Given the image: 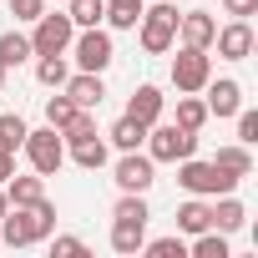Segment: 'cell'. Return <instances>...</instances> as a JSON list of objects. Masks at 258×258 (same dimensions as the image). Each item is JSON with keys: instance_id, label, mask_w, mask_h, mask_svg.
<instances>
[{"instance_id": "obj_35", "label": "cell", "mask_w": 258, "mask_h": 258, "mask_svg": "<svg viewBox=\"0 0 258 258\" xmlns=\"http://www.w3.org/2000/svg\"><path fill=\"white\" fill-rule=\"evenodd\" d=\"M223 11L233 21H248V16H258V0H223Z\"/></svg>"}, {"instance_id": "obj_32", "label": "cell", "mask_w": 258, "mask_h": 258, "mask_svg": "<svg viewBox=\"0 0 258 258\" xmlns=\"http://www.w3.org/2000/svg\"><path fill=\"white\" fill-rule=\"evenodd\" d=\"M238 142H243V147L258 142V111H243V106H238Z\"/></svg>"}, {"instance_id": "obj_19", "label": "cell", "mask_w": 258, "mask_h": 258, "mask_svg": "<svg viewBox=\"0 0 258 258\" xmlns=\"http://www.w3.org/2000/svg\"><path fill=\"white\" fill-rule=\"evenodd\" d=\"M142 137H147V126H142V121H132V116H116V121H111V132H106V142H111L116 152H137V147H142Z\"/></svg>"}, {"instance_id": "obj_22", "label": "cell", "mask_w": 258, "mask_h": 258, "mask_svg": "<svg viewBox=\"0 0 258 258\" xmlns=\"http://www.w3.org/2000/svg\"><path fill=\"white\" fill-rule=\"evenodd\" d=\"M147 243V223H116L111 218V248L116 253H142Z\"/></svg>"}, {"instance_id": "obj_20", "label": "cell", "mask_w": 258, "mask_h": 258, "mask_svg": "<svg viewBox=\"0 0 258 258\" xmlns=\"http://www.w3.org/2000/svg\"><path fill=\"white\" fill-rule=\"evenodd\" d=\"M66 76H71V66H66V51H51V56H36V81H41V86L61 91V86H66Z\"/></svg>"}, {"instance_id": "obj_29", "label": "cell", "mask_w": 258, "mask_h": 258, "mask_svg": "<svg viewBox=\"0 0 258 258\" xmlns=\"http://www.w3.org/2000/svg\"><path fill=\"white\" fill-rule=\"evenodd\" d=\"M76 111H81V106H76V101H71L66 91H61V96H51V101H46V126H56V132H66V126L76 121Z\"/></svg>"}, {"instance_id": "obj_26", "label": "cell", "mask_w": 258, "mask_h": 258, "mask_svg": "<svg viewBox=\"0 0 258 258\" xmlns=\"http://www.w3.org/2000/svg\"><path fill=\"white\" fill-rule=\"evenodd\" d=\"M203 121H208V101H198V91H182L177 96V126L203 132Z\"/></svg>"}, {"instance_id": "obj_27", "label": "cell", "mask_w": 258, "mask_h": 258, "mask_svg": "<svg viewBox=\"0 0 258 258\" xmlns=\"http://www.w3.org/2000/svg\"><path fill=\"white\" fill-rule=\"evenodd\" d=\"M192 258H228V233H218V228H203L198 238H192V248H187Z\"/></svg>"}, {"instance_id": "obj_18", "label": "cell", "mask_w": 258, "mask_h": 258, "mask_svg": "<svg viewBox=\"0 0 258 258\" xmlns=\"http://www.w3.org/2000/svg\"><path fill=\"white\" fill-rule=\"evenodd\" d=\"M243 223H248L243 203H238L233 192H218V203H213V228H218V233H238Z\"/></svg>"}, {"instance_id": "obj_31", "label": "cell", "mask_w": 258, "mask_h": 258, "mask_svg": "<svg viewBox=\"0 0 258 258\" xmlns=\"http://www.w3.org/2000/svg\"><path fill=\"white\" fill-rule=\"evenodd\" d=\"M152 258H187V243H182V233H172V238H152V243H142Z\"/></svg>"}, {"instance_id": "obj_34", "label": "cell", "mask_w": 258, "mask_h": 258, "mask_svg": "<svg viewBox=\"0 0 258 258\" xmlns=\"http://www.w3.org/2000/svg\"><path fill=\"white\" fill-rule=\"evenodd\" d=\"M51 253H56V258H81L86 243H81V238H51Z\"/></svg>"}, {"instance_id": "obj_15", "label": "cell", "mask_w": 258, "mask_h": 258, "mask_svg": "<svg viewBox=\"0 0 258 258\" xmlns=\"http://www.w3.org/2000/svg\"><path fill=\"white\" fill-rule=\"evenodd\" d=\"M66 152H71L76 167H86V172H101V167H106V137H101V132H86V137L66 142Z\"/></svg>"}, {"instance_id": "obj_21", "label": "cell", "mask_w": 258, "mask_h": 258, "mask_svg": "<svg viewBox=\"0 0 258 258\" xmlns=\"http://www.w3.org/2000/svg\"><path fill=\"white\" fill-rule=\"evenodd\" d=\"M213 167H223L228 177H238V182H243V177L253 172V152H248L243 142H233V147H218V157H213Z\"/></svg>"}, {"instance_id": "obj_23", "label": "cell", "mask_w": 258, "mask_h": 258, "mask_svg": "<svg viewBox=\"0 0 258 258\" xmlns=\"http://www.w3.org/2000/svg\"><path fill=\"white\" fill-rule=\"evenodd\" d=\"M36 51H31V36H21V31H6V36H0V66H26Z\"/></svg>"}, {"instance_id": "obj_3", "label": "cell", "mask_w": 258, "mask_h": 258, "mask_svg": "<svg viewBox=\"0 0 258 258\" xmlns=\"http://www.w3.org/2000/svg\"><path fill=\"white\" fill-rule=\"evenodd\" d=\"M177 182H182L187 198H218V192H233V187H238V177H228L223 167L198 162V157H182V162H177Z\"/></svg>"}, {"instance_id": "obj_14", "label": "cell", "mask_w": 258, "mask_h": 258, "mask_svg": "<svg viewBox=\"0 0 258 258\" xmlns=\"http://www.w3.org/2000/svg\"><path fill=\"white\" fill-rule=\"evenodd\" d=\"M162 106H167V96H162L157 86H137L132 101H126V116L142 121V126H152V121H162Z\"/></svg>"}, {"instance_id": "obj_13", "label": "cell", "mask_w": 258, "mask_h": 258, "mask_svg": "<svg viewBox=\"0 0 258 258\" xmlns=\"http://www.w3.org/2000/svg\"><path fill=\"white\" fill-rule=\"evenodd\" d=\"M208 116H238V106H243V86L233 81V76H223V81H213L208 76Z\"/></svg>"}, {"instance_id": "obj_5", "label": "cell", "mask_w": 258, "mask_h": 258, "mask_svg": "<svg viewBox=\"0 0 258 258\" xmlns=\"http://www.w3.org/2000/svg\"><path fill=\"white\" fill-rule=\"evenodd\" d=\"M21 152L31 157V167H36L41 177H56V167L66 162V142H61V132H56V126H41V132H26Z\"/></svg>"}, {"instance_id": "obj_10", "label": "cell", "mask_w": 258, "mask_h": 258, "mask_svg": "<svg viewBox=\"0 0 258 258\" xmlns=\"http://www.w3.org/2000/svg\"><path fill=\"white\" fill-rule=\"evenodd\" d=\"M213 46H218L223 61H248L253 56V26L248 21H228V26H218Z\"/></svg>"}, {"instance_id": "obj_37", "label": "cell", "mask_w": 258, "mask_h": 258, "mask_svg": "<svg viewBox=\"0 0 258 258\" xmlns=\"http://www.w3.org/2000/svg\"><path fill=\"white\" fill-rule=\"evenodd\" d=\"M11 213V198H6V187H0V218H6Z\"/></svg>"}, {"instance_id": "obj_25", "label": "cell", "mask_w": 258, "mask_h": 258, "mask_svg": "<svg viewBox=\"0 0 258 258\" xmlns=\"http://www.w3.org/2000/svg\"><path fill=\"white\" fill-rule=\"evenodd\" d=\"M66 16H71V26H76V31L101 26V21H106V0H66Z\"/></svg>"}, {"instance_id": "obj_7", "label": "cell", "mask_w": 258, "mask_h": 258, "mask_svg": "<svg viewBox=\"0 0 258 258\" xmlns=\"http://www.w3.org/2000/svg\"><path fill=\"white\" fill-rule=\"evenodd\" d=\"M31 26H36V36H31V51H36V56L71 51L76 26H71V16H66V11H51V16H41V21H31Z\"/></svg>"}, {"instance_id": "obj_4", "label": "cell", "mask_w": 258, "mask_h": 258, "mask_svg": "<svg viewBox=\"0 0 258 258\" xmlns=\"http://www.w3.org/2000/svg\"><path fill=\"white\" fill-rule=\"evenodd\" d=\"M177 6H152V11H142V51L147 56H162V51H172V41H177Z\"/></svg>"}, {"instance_id": "obj_38", "label": "cell", "mask_w": 258, "mask_h": 258, "mask_svg": "<svg viewBox=\"0 0 258 258\" xmlns=\"http://www.w3.org/2000/svg\"><path fill=\"white\" fill-rule=\"evenodd\" d=\"M0 91H6V66H0Z\"/></svg>"}, {"instance_id": "obj_33", "label": "cell", "mask_w": 258, "mask_h": 258, "mask_svg": "<svg viewBox=\"0 0 258 258\" xmlns=\"http://www.w3.org/2000/svg\"><path fill=\"white\" fill-rule=\"evenodd\" d=\"M11 16L16 21H41L46 16V0H11Z\"/></svg>"}, {"instance_id": "obj_2", "label": "cell", "mask_w": 258, "mask_h": 258, "mask_svg": "<svg viewBox=\"0 0 258 258\" xmlns=\"http://www.w3.org/2000/svg\"><path fill=\"white\" fill-rule=\"evenodd\" d=\"M142 147H147L152 162H182V157L198 152V132H187V126H177V121H152Z\"/></svg>"}, {"instance_id": "obj_24", "label": "cell", "mask_w": 258, "mask_h": 258, "mask_svg": "<svg viewBox=\"0 0 258 258\" xmlns=\"http://www.w3.org/2000/svg\"><path fill=\"white\" fill-rule=\"evenodd\" d=\"M142 11H147V0H106V21L116 31H137Z\"/></svg>"}, {"instance_id": "obj_12", "label": "cell", "mask_w": 258, "mask_h": 258, "mask_svg": "<svg viewBox=\"0 0 258 258\" xmlns=\"http://www.w3.org/2000/svg\"><path fill=\"white\" fill-rule=\"evenodd\" d=\"M177 36L182 46H198V51H213V36H218V21L208 11H182L177 16Z\"/></svg>"}, {"instance_id": "obj_11", "label": "cell", "mask_w": 258, "mask_h": 258, "mask_svg": "<svg viewBox=\"0 0 258 258\" xmlns=\"http://www.w3.org/2000/svg\"><path fill=\"white\" fill-rule=\"evenodd\" d=\"M81 111H96L101 101H106V81H101V71H76V76H66V86H61Z\"/></svg>"}, {"instance_id": "obj_36", "label": "cell", "mask_w": 258, "mask_h": 258, "mask_svg": "<svg viewBox=\"0 0 258 258\" xmlns=\"http://www.w3.org/2000/svg\"><path fill=\"white\" fill-rule=\"evenodd\" d=\"M11 172H16V152H11V147H0V182H6Z\"/></svg>"}, {"instance_id": "obj_9", "label": "cell", "mask_w": 258, "mask_h": 258, "mask_svg": "<svg viewBox=\"0 0 258 258\" xmlns=\"http://www.w3.org/2000/svg\"><path fill=\"white\" fill-rule=\"evenodd\" d=\"M111 182H116L121 192H147V187L157 182V162H152L142 147H137V152H121V162H116Z\"/></svg>"}, {"instance_id": "obj_16", "label": "cell", "mask_w": 258, "mask_h": 258, "mask_svg": "<svg viewBox=\"0 0 258 258\" xmlns=\"http://www.w3.org/2000/svg\"><path fill=\"white\" fill-rule=\"evenodd\" d=\"M0 187H6L11 208H31V203H41V198H46V177H41V172H36V177H16V172H11Z\"/></svg>"}, {"instance_id": "obj_28", "label": "cell", "mask_w": 258, "mask_h": 258, "mask_svg": "<svg viewBox=\"0 0 258 258\" xmlns=\"http://www.w3.org/2000/svg\"><path fill=\"white\" fill-rule=\"evenodd\" d=\"M111 218H116V223H147L152 213H147V198H142V192H121L116 208H111Z\"/></svg>"}, {"instance_id": "obj_17", "label": "cell", "mask_w": 258, "mask_h": 258, "mask_svg": "<svg viewBox=\"0 0 258 258\" xmlns=\"http://www.w3.org/2000/svg\"><path fill=\"white\" fill-rule=\"evenodd\" d=\"M203 228H213V203H203V198H187V203L177 208V233L198 238Z\"/></svg>"}, {"instance_id": "obj_1", "label": "cell", "mask_w": 258, "mask_h": 258, "mask_svg": "<svg viewBox=\"0 0 258 258\" xmlns=\"http://www.w3.org/2000/svg\"><path fill=\"white\" fill-rule=\"evenodd\" d=\"M51 233H56V203L51 198H41L31 208H11L0 218V248H31Z\"/></svg>"}, {"instance_id": "obj_30", "label": "cell", "mask_w": 258, "mask_h": 258, "mask_svg": "<svg viewBox=\"0 0 258 258\" xmlns=\"http://www.w3.org/2000/svg\"><path fill=\"white\" fill-rule=\"evenodd\" d=\"M26 132H31V126H26V121H21L16 111H6V116H0V147H11V152H21Z\"/></svg>"}, {"instance_id": "obj_6", "label": "cell", "mask_w": 258, "mask_h": 258, "mask_svg": "<svg viewBox=\"0 0 258 258\" xmlns=\"http://www.w3.org/2000/svg\"><path fill=\"white\" fill-rule=\"evenodd\" d=\"M71 51H76V71H106L111 56H116V46H111V36H106L101 26L76 31V36H71Z\"/></svg>"}, {"instance_id": "obj_39", "label": "cell", "mask_w": 258, "mask_h": 258, "mask_svg": "<svg viewBox=\"0 0 258 258\" xmlns=\"http://www.w3.org/2000/svg\"><path fill=\"white\" fill-rule=\"evenodd\" d=\"M61 6H66V0H61Z\"/></svg>"}, {"instance_id": "obj_8", "label": "cell", "mask_w": 258, "mask_h": 258, "mask_svg": "<svg viewBox=\"0 0 258 258\" xmlns=\"http://www.w3.org/2000/svg\"><path fill=\"white\" fill-rule=\"evenodd\" d=\"M208 76H213V56H208V51L182 46V51L172 56V86H177V91H203Z\"/></svg>"}]
</instances>
